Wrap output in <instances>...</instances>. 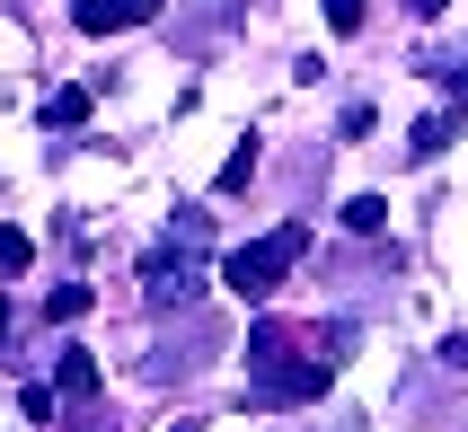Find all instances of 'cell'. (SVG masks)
I'll list each match as a JSON object with an SVG mask.
<instances>
[{
    "label": "cell",
    "mask_w": 468,
    "mask_h": 432,
    "mask_svg": "<svg viewBox=\"0 0 468 432\" xmlns=\"http://www.w3.org/2000/svg\"><path fill=\"white\" fill-rule=\"evenodd\" d=\"M0 353H9V291H0Z\"/></svg>",
    "instance_id": "obj_16"
},
{
    "label": "cell",
    "mask_w": 468,
    "mask_h": 432,
    "mask_svg": "<svg viewBox=\"0 0 468 432\" xmlns=\"http://www.w3.org/2000/svg\"><path fill=\"white\" fill-rule=\"evenodd\" d=\"M80 432H115V415H80Z\"/></svg>",
    "instance_id": "obj_15"
},
{
    "label": "cell",
    "mask_w": 468,
    "mask_h": 432,
    "mask_svg": "<svg viewBox=\"0 0 468 432\" xmlns=\"http://www.w3.org/2000/svg\"><path fill=\"white\" fill-rule=\"evenodd\" d=\"M460 98H468V71H460Z\"/></svg>",
    "instance_id": "obj_17"
},
{
    "label": "cell",
    "mask_w": 468,
    "mask_h": 432,
    "mask_svg": "<svg viewBox=\"0 0 468 432\" xmlns=\"http://www.w3.org/2000/svg\"><path fill=\"white\" fill-rule=\"evenodd\" d=\"M345 229H354V238H380V229H389V204H380V195H354V204H345Z\"/></svg>",
    "instance_id": "obj_8"
},
{
    "label": "cell",
    "mask_w": 468,
    "mask_h": 432,
    "mask_svg": "<svg viewBox=\"0 0 468 432\" xmlns=\"http://www.w3.org/2000/svg\"><path fill=\"white\" fill-rule=\"evenodd\" d=\"M53 388H62L71 406H89V397H98V353H80V344H62V353H53Z\"/></svg>",
    "instance_id": "obj_5"
},
{
    "label": "cell",
    "mask_w": 468,
    "mask_h": 432,
    "mask_svg": "<svg viewBox=\"0 0 468 432\" xmlns=\"http://www.w3.org/2000/svg\"><path fill=\"white\" fill-rule=\"evenodd\" d=\"M89 300H98L89 282H62V291L45 300V318H53V327H71V318H89Z\"/></svg>",
    "instance_id": "obj_9"
},
{
    "label": "cell",
    "mask_w": 468,
    "mask_h": 432,
    "mask_svg": "<svg viewBox=\"0 0 468 432\" xmlns=\"http://www.w3.org/2000/svg\"><path fill=\"white\" fill-rule=\"evenodd\" d=\"M53 406H62V388H45V380L18 388V415H27V424H53Z\"/></svg>",
    "instance_id": "obj_10"
},
{
    "label": "cell",
    "mask_w": 468,
    "mask_h": 432,
    "mask_svg": "<svg viewBox=\"0 0 468 432\" xmlns=\"http://www.w3.org/2000/svg\"><path fill=\"white\" fill-rule=\"evenodd\" d=\"M177 432H195V424H177Z\"/></svg>",
    "instance_id": "obj_18"
},
{
    "label": "cell",
    "mask_w": 468,
    "mask_h": 432,
    "mask_svg": "<svg viewBox=\"0 0 468 432\" xmlns=\"http://www.w3.org/2000/svg\"><path fill=\"white\" fill-rule=\"evenodd\" d=\"M301 256H310V221H283V229H265L257 248H239L230 265H221V282H230L239 300H265V291H274Z\"/></svg>",
    "instance_id": "obj_2"
},
{
    "label": "cell",
    "mask_w": 468,
    "mask_h": 432,
    "mask_svg": "<svg viewBox=\"0 0 468 432\" xmlns=\"http://www.w3.org/2000/svg\"><path fill=\"white\" fill-rule=\"evenodd\" d=\"M248 177H257V142H239V151L221 159V195H239V185H248Z\"/></svg>",
    "instance_id": "obj_12"
},
{
    "label": "cell",
    "mask_w": 468,
    "mask_h": 432,
    "mask_svg": "<svg viewBox=\"0 0 468 432\" xmlns=\"http://www.w3.org/2000/svg\"><path fill=\"white\" fill-rule=\"evenodd\" d=\"M36 265V238L27 229H0V274H27Z\"/></svg>",
    "instance_id": "obj_11"
},
{
    "label": "cell",
    "mask_w": 468,
    "mask_h": 432,
    "mask_svg": "<svg viewBox=\"0 0 468 432\" xmlns=\"http://www.w3.org/2000/svg\"><path fill=\"white\" fill-rule=\"evenodd\" d=\"M336 380V362H301V327L257 318L248 327V406H310Z\"/></svg>",
    "instance_id": "obj_1"
},
{
    "label": "cell",
    "mask_w": 468,
    "mask_h": 432,
    "mask_svg": "<svg viewBox=\"0 0 468 432\" xmlns=\"http://www.w3.org/2000/svg\"><path fill=\"white\" fill-rule=\"evenodd\" d=\"M451 142H460V115H451V106H442V115H424V124L407 132V159H442Z\"/></svg>",
    "instance_id": "obj_6"
},
{
    "label": "cell",
    "mask_w": 468,
    "mask_h": 432,
    "mask_svg": "<svg viewBox=\"0 0 468 432\" xmlns=\"http://www.w3.org/2000/svg\"><path fill=\"white\" fill-rule=\"evenodd\" d=\"M36 124H45V132H71V124H89V89H53V98L36 106Z\"/></svg>",
    "instance_id": "obj_7"
},
{
    "label": "cell",
    "mask_w": 468,
    "mask_h": 432,
    "mask_svg": "<svg viewBox=\"0 0 468 432\" xmlns=\"http://www.w3.org/2000/svg\"><path fill=\"white\" fill-rule=\"evenodd\" d=\"M71 18H80V36H124V26H151L159 18V0H80Z\"/></svg>",
    "instance_id": "obj_4"
},
{
    "label": "cell",
    "mask_w": 468,
    "mask_h": 432,
    "mask_svg": "<svg viewBox=\"0 0 468 432\" xmlns=\"http://www.w3.org/2000/svg\"><path fill=\"white\" fill-rule=\"evenodd\" d=\"M142 291H151L159 309H186V300H195V265H186V248H177V238L142 256Z\"/></svg>",
    "instance_id": "obj_3"
},
{
    "label": "cell",
    "mask_w": 468,
    "mask_h": 432,
    "mask_svg": "<svg viewBox=\"0 0 468 432\" xmlns=\"http://www.w3.org/2000/svg\"><path fill=\"white\" fill-rule=\"evenodd\" d=\"M327 26H336V36H354V26H363V0H327Z\"/></svg>",
    "instance_id": "obj_13"
},
{
    "label": "cell",
    "mask_w": 468,
    "mask_h": 432,
    "mask_svg": "<svg viewBox=\"0 0 468 432\" xmlns=\"http://www.w3.org/2000/svg\"><path fill=\"white\" fill-rule=\"evenodd\" d=\"M442 362H451V371H468V335H451V344H442Z\"/></svg>",
    "instance_id": "obj_14"
}]
</instances>
